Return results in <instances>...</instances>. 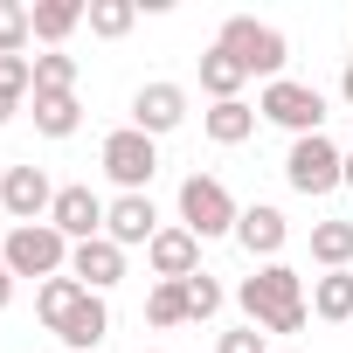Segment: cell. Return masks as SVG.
Returning <instances> with one entry per match:
<instances>
[{"label":"cell","mask_w":353,"mask_h":353,"mask_svg":"<svg viewBox=\"0 0 353 353\" xmlns=\"http://www.w3.org/2000/svg\"><path fill=\"white\" fill-rule=\"evenodd\" d=\"M236 305H243V325L256 332H305V312H312L305 277L291 263H256V277L236 284Z\"/></svg>","instance_id":"obj_1"},{"label":"cell","mask_w":353,"mask_h":353,"mask_svg":"<svg viewBox=\"0 0 353 353\" xmlns=\"http://www.w3.org/2000/svg\"><path fill=\"white\" fill-rule=\"evenodd\" d=\"M215 49H229V56H236L250 77H263V83H277L284 63H291V42H284L270 21H256V14H229L222 35H215Z\"/></svg>","instance_id":"obj_2"},{"label":"cell","mask_w":353,"mask_h":353,"mask_svg":"<svg viewBox=\"0 0 353 353\" xmlns=\"http://www.w3.org/2000/svg\"><path fill=\"white\" fill-rule=\"evenodd\" d=\"M236 222H243V208H236V194L215 181V173H188L181 181V229L215 243V236H236Z\"/></svg>","instance_id":"obj_3"},{"label":"cell","mask_w":353,"mask_h":353,"mask_svg":"<svg viewBox=\"0 0 353 353\" xmlns=\"http://www.w3.org/2000/svg\"><path fill=\"white\" fill-rule=\"evenodd\" d=\"M0 256H8V270L14 277H63L70 270V236L63 229H49V222H21V229H8V243H0Z\"/></svg>","instance_id":"obj_4"},{"label":"cell","mask_w":353,"mask_h":353,"mask_svg":"<svg viewBox=\"0 0 353 353\" xmlns=\"http://www.w3.org/2000/svg\"><path fill=\"white\" fill-rule=\"evenodd\" d=\"M97 166L118 181V194H145V188H152V173H159V139H145V132L118 125V132H104Z\"/></svg>","instance_id":"obj_5"},{"label":"cell","mask_w":353,"mask_h":353,"mask_svg":"<svg viewBox=\"0 0 353 353\" xmlns=\"http://www.w3.org/2000/svg\"><path fill=\"white\" fill-rule=\"evenodd\" d=\"M339 173H346V152H339L325 132L291 139V152H284V181H291V194L319 201V194H332V188H339Z\"/></svg>","instance_id":"obj_6"},{"label":"cell","mask_w":353,"mask_h":353,"mask_svg":"<svg viewBox=\"0 0 353 353\" xmlns=\"http://www.w3.org/2000/svg\"><path fill=\"white\" fill-rule=\"evenodd\" d=\"M256 111H263L270 125H284L291 139H312V132H325V97H319L312 83H298V77H277V83H263Z\"/></svg>","instance_id":"obj_7"},{"label":"cell","mask_w":353,"mask_h":353,"mask_svg":"<svg viewBox=\"0 0 353 353\" xmlns=\"http://www.w3.org/2000/svg\"><path fill=\"white\" fill-rule=\"evenodd\" d=\"M104 194L90 188V181H70V188H56V208H49V229H63L70 236V250L77 243H97L104 236Z\"/></svg>","instance_id":"obj_8"},{"label":"cell","mask_w":353,"mask_h":353,"mask_svg":"<svg viewBox=\"0 0 353 353\" xmlns=\"http://www.w3.org/2000/svg\"><path fill=\"white\" fill-rule=\"evenodd\" d=\"M0 208L14 215V229H21V222H49V208H56V181H49L42 166L21 159V166L0 173Z\"/></svg>","instance_id":"obj_9"},{"label":"cell","mask_w":353,"mask_h":353,"mask_svg":"<svg viewBox=\"0 0 353 353\" xmlns=\"http://www.w3.org/2000/svg\"><path fill=\"white\" fill-rule=\"evenodd\" d=\"M145 263H152V284H188L201 270V236L181 229V222H166L152 243H145Z\"/></svg>","instance_id":"obj_10"},{"label":"cell","mask_w":353,"mask_h":353,"mask_svg":"<svg viewBox=\"0 0 353 353\" xmlns=\"http://www.w3.org/2000/svg\"><path fill=\"white\" fill-rule=\"evenodd\" d=\"M181 125H188V90L181 83H139L132 90V132L166 139V132H181Z\"/></svg>","instance_id":"obj_11"},{"label":"cell","mask_w":353,"mask_h":353,"mask_svg":"<svg viewBox=\"0 0 353 353\" xmlns=\"http://www.w3.org/2000/svg\"><path fill=\"white\" fill-rule=\"evenodd\" d=\"M159 229H166V222H159L152 194H111V208H104V236H111L118 250H145Z\"/></svg>","instance_id":"obj_12"},{"label":"cell","mask_w":353,"mask_h":353,"mask_svg":"<svg viewBox=\"0 0 353 353\" xmlns=\"http://www.w3.org/2000/svg\"><path fill=\"white\" fill-rule=\"evenodd\" d=\"M236 243H243L250 256H263V263H284V243H291V222H284V208H270V201H250V208H243V222H236Z\"/></svg>","instance_id":"obj_13"},{"label":"cell","mask_w":353,"mask_h":353,"mask_svg":"<svg viewBox=\"0 0 353 353\" xmlns=\"http://www.w3.org/2000/svg\"><path fill=\"white\" fill-rule=\"evenodd\" d=\"M70 277L83 284V291H111V284H125V250L111 243V236H97V243H77L70 250Z\"/></svg>","instance_id":"obj_14"},{"label":"cell","mask_w":353,"mask_h":353,"mask_svg":"<svg viewBox=\"0 0 353 353\" xmlns=\"http://www.w3.org/2000/svg\"><path fill=\"white\" fill-rule=\"evenodd\" d=\"M104 332H111V312H104V298L97 291H83V305L56 325V339L70 346V353H90V346H104Z\"/></svg>","instance_id":"obj_15"},{"label":"cell","mask_w":353,"mask_h":353,"mask_svg":"<svg viewBox=\"0 0 353 353\" xmlns=\"http://www.w3.org/2000/svg\"><path fill=\"white\" fill-rule=\"evenodd\" d=\"M28 104H35L28 118H35V132H42V139H70V132L83 125V104H77V90H35Z\"/></svg>","instance_id":"obj_16"},{"label":"cell","mask_w":353,"mask_h":353,"mask_svg":"<svg viewBox=\"0 0 353 353\" xmlns=\"http://www.w3.org/2000/svg\"><path fill=\"white\" fill-rule=\"evenodd\" d=\"M256 118H263V111H256L250 97H236V104H208V111H201V132H208L215 145H243V139H256Z\"/></svg>","instance_id":"obj_17"},{"label":"cell","mask_w":353,"mask_h":353,"mask_svg":"<svg viewBox=\"0 0 353 353\" xmlns=\"http://www.w3.org/2000/svg\"><path fill=\"white\" fill-rule=\"evenodd\" d=\"M83 14H90V0H35V42L63 49V42L83 28Z\"/></svg>","instance_id":"obj_18"},{"label":"cell","mask_w":353,"mask_h":353,"mask_svg":"<svg viewBox=\"0 0 353 353\" xmlns=\"http://www.w3.org/2000/svg\"><path fill=\"white\" fill-rule=\"evenodd\" d=\"M243 83H250V70H243L229 49H201V90H208L215 104H236Z\"/></svg>","instance_id":"obj_19"},{"label":"cell","mask_w":353,"mask_h":353,"mask_svg":"<svg viewBox=\"0 0 353 353\" xmlns=\"http://www.w3.org/2000/svg\"><path fill=\"white\" fill-rule=\"evenodd\" d=\"M312 263L325 270H353V222H312Z\"/></svg>","instance_id":"obj_20"},{"label":"cell","mask_w":353,"mask_h":353,"mask_svg":"<svg viewBox=\"0 0 353 353\" xmlns=\"http://www.w3.org/2000/svg\"><path fill=\"white\" fill-rule=\"evenodd\" d=\"M312 312L332 319V325H346V319H353V270H325V277H312Z\"/></svg>","instance_id":"obj_21"},{"label":"cell","mask_w":353,"mask_h":353,"mask_svg":"<svg viewBox=\"0 0 353 353\" xmlns=\"http://www.w3.org/2000/svg\"><path fill=\"white\" fill-rule=\"evenodd\" d=\"M35 97V56H0V125Z\"/></svg>","instance_id":"obj_22"},{"label":"cell","mask_w":353,"mask_h":353,"mask_svg":"<svg viewBox=\"0 0 353 353\" xmlns=\"http://www.w3.org/2000/svg\"><path fill=\"white\" fill-rule=\"evenodd\" d=\"M77 305H83V284H77L70 270H63V277H49V284H35V312H42V325H49V332H56Z\"/></svg>","instance_id":"obj_23"},{"label":"cell","mask_w":353,"mask_h":353,"mask_svg":"<svg viewBox=\"0 0 353 353\" xmlns=\"http://www.w3.org/2000/svg\"><path fill=\"white\" fill-rule=\"evenodd\" d=\"M90 35L97 42H118V35H132V21H139V0H90Z\"/></svg>","instance_id":"obj_24"},{"label":"cell","mask_w":353,"mask_h":353,"mask_svg":"<svg viewBox=\"0 0 353 353\" xmlns=\"http://www.w3.org/2000/svg\"><path fill=\"white\" fill-rule=\"evenodd\" d=\"M35 42V8L28 0H0V56H21Z\"/></svg>","instance_id":"obj_25"},{"label":"cell","mask_w":353,"mask_h":353,"mask_svg":"<svg viewBox=\"0 0 353 353\" xmlns=\"http://www.w3.org/2000/svg\"><path fill=\"white\" fill-rule=\"evenodd\" d=\"M145 319L166 332V325H188L194 312H188V284H152L145 291Z\"/></svg>","instance_id":"obj_26"},{"label":"cell","mask_w":353,"mask_h":353,"mask_svg":"<svg viewBox=\"0 0 353 353\" xmlns=\"http://www.w3.org/2000/svg\"><path fill=\"white\" fill-rule=\"evenodd\" d=\"M35 90H77V56H63V49L35 56Z\"/></svg>","instance_id":"obj_27"},{"label":"cell","mask_w":353,"mask_h":353,"mask_svg":"<svg viewBox=\"0 0 353 353\" xmlns=\"http://www.w3.org/2000/svg\"><path fill=\"white\" fill-rule=\"evenodd\" d=\"M222 305H229V291H222L208 270H194V277H188V312H194V319H215Z\"/></svg>","instance_id":"obj_28"},{"label":"cell","mask_w":353,"mask_h":353,"mask_svg":"<svg viewBox=\"0 0 353 353\" xmlns=\"http://www.w3.org/2000/svg\"><path fill=\"white\" fill-rule=\"evenodd\" d=\"M215 353H277V346H270V332L236 325V332H222V339H215Z\"/></svg>","instance_id":"obj_29"},{"label":"cell","mask_w":353,"mask_h":353,"mask_svg":"<svg viewBox=\"0 0 353 353\" xmlns=\"http://www.w3.org/2000/svg\"><path fill=\"white\" fill-rule=\"evenodd\" d=\"M14 305V270H8V256H0V312Z\"/></svg>","instance_id":"obj_30"},{"label":"cell","mask_w":353,"mask_h":353,"mask_svg":"<svg viewBox=\"0 0 353 353\" xmlns=\"http://www.w3.org/2000/svg\"><path fill=\"white\" fill-rule=\"evenodd\" d=\"M339 97H346V104H353V56H346V63H339Z\"/></svg>","instance_id":"obj_31"},{"label":"cell","mask_w":353,"mask_h":353,"mask_svg":"<svg viewBox=\"0 0 353 353\" xmlns=\"http://www.w3.org/2000/svg\"><path fill=\"white\" fill-rule=\"evenodd\" d=\"M339 188H353V152H346V173H339Z\"/></svg>","instance_id":"obj_32"},{"label":"cell","mask_w":353,"mask_h":353,"mask_svg":"<svg viewBox=\"0 0 353 353\" xmlns=\"http://www.w3.org/2000/svg\"><path fill=\"white\" fill-rule=\"evenodd\" d=\"M139 353H159V346H139Z\"/></svg>","instance_id":"obj_33"},{"label":"cell","mask_w":353,"mask_h":353,"mask_svg":"<svg viewBox=\"0 0 353 353\" xmlns=\"http://www.w3.org/2000/svg\"><path fill=\"white\" fill-rule=\"evenodd\" d=\"M277 353H298V346H277Z\"/></svg>","instance_id":"obj_34"}]
</instances>
